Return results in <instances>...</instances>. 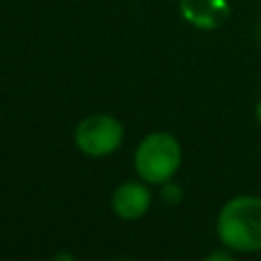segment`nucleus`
Here are the masks:
<instances>
[{"mask_svg":"<svg viewBox=\"0 0 261 261\" xmlns=\"http://www.w3.org/2000/svg\"><path fill=\"white\" fill-rule=\"evenodd\" d=\"M153 204V194L149 190V184L143 179H128L114 188L110 196V208L116 218L120 220H139L143 218Z\"/></svg>","mask_w":261,"mask_h":261,"instance_id":"obj_4","label":"nucleus"},{"mask_svg":"<svg viewBox=\"0 0 261 261\" xmlns=\"http://www.w3.org/2000/svg\"><path fill=\"white\" fill-rule=\"evenodd\" d=\"M255 118H257V122L261 124V100L255 104Z\"/></svg>","mask_w":261,"mask_h":261,"instance_id":"obj_9","label":"nucleus"},{"mask_svg":"<svg viewBox=\"0 0 261 261\" xmlns=\"http://www.w3.org/2000/svg\"><path fill=\"white\" fill-rule=\"evenodd\" d=\"M159 198H161L165 204L175 206V204H179V202L184 200V188H181V186L175 181V177H173V179H169V181H165V184L159 186Z\"/></svg>","mask_w":261,"mask_h":261,"instance_id":"obj_6","label":"nucleus"},{"mask_svg":"<svg viewBox=\"0 0 261 261\" xmlns=\"http://www.w3.org/2000/svg\"><path fill=\"white\" fill-rule=\"evenodd\" d=\"M204 261H237V259H234L232 251L224 247V249H216V251H210V253L204 257Z\"/></svg>","mask_w":261,"mask_h":261,"instance_id":"obj_7","label":"nucleus"},{"mask_svg":"<svg viewBox=\"0 0 261 261\" xmlns=\"http://www.w3.org/2000/svg\"><path fill=\"white\" fill-rule=\"evenodd\" d=\"M216 237L232 253H261V196L239 194L216 214Z\"/></svg>","mask_w":261,"mask_h":261,"instance_id":"obj_1","label":"nucleus"},{"mask_svg":"<svg viewBox=\"0 0 261 261\" xmlns=\"http://www.w3.org/2000/svg\"><path fill=\"white\" fill-rule=\"evenodd\" d=\"M51 261H77V259H75V255L71 251H57L51 257Z\"/></svg>","mask_w":261,"mask_h":261,"instance_id":"obj_8","label":"nucleus"},{"mask_svg":"<svg viewBox=\"0 0 261 261\" xmlns=\"http://www.w3.org/2000/svg\"><path fill=\"white\" fill-rule=\"evenodd\" d=\"M124 141V126L114 114L96 112L82 118L73 128V145L90 159L114 155Z\"/></svg>","mask_w":261,"mask_h":261,"instance_id":"obj_3","label":"nucleus"},{"mask_svg":"<svg viewBox=\"0 0 261 261\" xmlns=\"http://www.w3.org/2000/svg\"><path fill=\"white\" fill-rule=\"evenodd\" d=\"M181 143L167 130H151L141 139L133 153L135 173L149 186H161L173 179L181 167Z\"/></svg>","mask_w":261,"mask_h":261,"instance_id":"obj_2","label":"nucleus"},{"mask_svg":"<svg viewBox=\"0 0 261 261\" xmlns=\"http://www.w3.org/2000/svg\"><path fill=\"white\" fill-rule=\"evenodd\" d=\"M179 14L200 31H214L228 20L230 4L228 0H179Z\"/></svg>","mask_w":261,"mask_h":261,"instance_id":"obj_5","label":"nucleus"}]
</instances>
